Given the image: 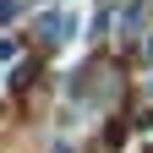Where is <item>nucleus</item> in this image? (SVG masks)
<instances>
[{
    "mask_svg": "<svg viewBox=\"0 0 153 153\" xmlns=\"http://www.w3.org/2000/svg\"><path fill=\"white\" fill-rule=\"evenodd\" d=\"M148 55H153V38H148Z\"/></svg>",
    "mask_w": 153,
    "mask_h": 153,
    "instance_id": "obj_5",
    "label": "nucleus"
},
{
    "mask_svg": "<svg viewBox=\"0 0 153 153\" xmlns=\"http://www.w3.org/2000/svg\"><path fill=\"white\" fill-rule=\"evenodd\" d=\"M16 60V38H0V66H11Z\"/></svg>",
    "mask_w": 153,
    "mask_h": 153,
    "instance_id": "obj_4",
    "label": "nucleus"
},
{
    "mask_svg": "<svg viewBox=\"0 0 153 153\" xmlns=\"http://www.w3.org/2000/svg\"><path fill=\"white\" fill-rule=\"evenodd\" d=\"M142 22H148V11H142V0H137V6H126L120 16H115V27H120V33H142Z\"/></svg>",
    "mask_w": 153,
    "mask_h": 153,
    "instance_id": "obj_2",
    "label": "nucleus"
},
{
    "mask_svg": "<svg viewBox=\"0 0 153 153\" xmlns=\"http://www.w3.org/2000/svg\"><path fill=\"white\" fill-rule=\"evenodd\" d=\"M16 11H22V0H0V27H6V22H11Z\"/></svg>",
    "mask_w": 153,
    "mask_h": 153,
    "instance_id": "obj_3",
    "label": "nucleus"
},
{
    "mask_svg": "<svg viewBox=\"0 0 153 153\" xmlns=\"http://www.w3.org/2000/svg\"><path fill=\"white\" fill-rule=\"evenodd\" d=\"M76 22H82V11H76V6H60V11H38V33H44L49 44H71Z\"/></svg>",
    "mask_w": 153,
    "mask_h": 153,
    "instance_id": "obj_1",
    "label": "nucleus"
}]
</instances>
